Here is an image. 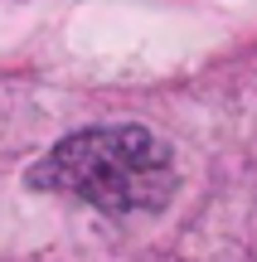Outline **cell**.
Instances as JSON below:
<instances>
[{
  "mask_svg": "<svg viewBox=\"0 0 257 262\" xmlns=\"http://www.w3.org/2000/svg\"><path fill=\"white\" fill-rule=\"evenodd\" d=\"M29 185L63 189L102 214H151L170 199L175 170L170 150L146 126H97L58 141L29 170Z\"/></svg>",
  "mask_w": 257,
  "mask_h": 262,
  "instance_id": "cell-1",
  "label": "cell"
}]
</instances>
